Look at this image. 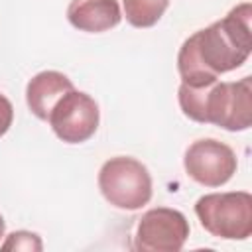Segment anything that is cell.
Instances as JSON below:
<instances>
[{"label": "cell", "instance_id": "5", "mask_svg": "<svg viewBox=\"0 0 252 252\" xmlns=\"http://www.w3.org/2000/svg\"><path fill=\"white\" fill-rule=\"evenodd\" d=\"M47 122L61 142L83 144L94 136L100 122V110L91 94L71 89L55 102Z\"/></svg>", "mask_w": 252, "mask_h": 252}, {"label": "cell", "instance_id": "10", "mask_svg": "<svg viewBox=\"0 0 252 252\" xmlns=\"http://www.w3.org/2000/svg\"><path fill=\"white\" fill-rule=\"evenodd\" d=\"M126 22L134 28H152L159 22L169 0H122Z\"/></svg>", "mask_w": 252, "mask_h": 252}, {"label": "cell", "instance_id": "6", "mask_svg": "<svg viewBox=\"0 0 252 252\" xmlns=\"http://www.w3.org/2000/svg\"><path fill=\"white\" fill-rule=\"evenodd\" d=\"M189 238V220L177 209L156 207L146 211L134 232L138 252H179Z\"/></svg>", "mask_w": 252, "mask_h": 252}, {"label": "cell", "instance_id": "3", "mask_svg": "<svg viewBox=\"0 0 252 252\" xmlns=\"http://www.w3.org/2000/svg\"><path fill=\"white\" fill-rule=\"evenodd\" d=\"M201 226L222 240H246L252 234V195L248 191L207 193L197 199Z\"/></svg>", "mask_w": 252, "mask_h": 252}, {"label": "cell", "instance_id": "2", "mask_svg": "<svg viewBox=\"0 0 252 252\" xmlns=\"http://www.w3.org/2000/svg\"><path fill=\"white\" fill-rule=\"evenodd\" d=\"M181 112L199 122L215 124L228 132L248 130L252 124V79L215 81L203 87L179 85Z\"/></svg>", "mask_w": 252, "mask_h": 252}, {"label": "cell", "instance_id": "9", "mask_svg": "<svg viewBox=\"0 0 252 252\" xmlns=\"http://www.w3.org/2000/svg\"><path fill=\"white\" fill-rule=\"evenodd\" d=\"M71 89L75 87L67 75L59 71H41L28 81V87H26L28 108L35 118L47 120L55 102Z\"/></svg>", "mask_w": 252, "mask_h": 252}, {"label": "cell", "instance_id": "4", "mask_svg": "<svg viewBox=\"0 0 252 252\" xmlns=\"http://www.w3.org/2000/svg\"><path fill=\"white\" fill-rule=\"evenodd\" d=\"M98 189L112 207L138 211L152 199V175L136 158L116 156L102 163L98 171Z\"/></svg>", "mask_w": 252, "mask_h": 252}, {"label": "cell", "instance_id": "11", "mask_svg": "<svg viewBox=\"0 0 252 252\" xmlns=\"http://www.w3.org/2000/svg\"><path fill=\"white\" fill-rule=\"evenodd\" d=\"M2 250H26V252H39L43 248L41 238L35 232L30 230H16L6 236V240L0 244Z\"/></svg>", "mask_w": 252, "mask_h": 252}, {"label": "cell", "instance_id": "12", "mask_svg": "<svg viewBox=\"0 0 252 252\" xmlns=\"http://www.w3.org/2000/svg\"><path fill=\"white\" fill-rule=\"evenodd\" d=\"M12 122H14V106L4 94H0V136H4L10 130Z\"/></svg>", "mask_w": 252, "mask_h": 252}, {"label": "cell", "instance_id": "13", "mask_svg": "<svg viewBox=\"0 0 252 252\" xmlns=\"http://www.w3.org/2000/svg\"><path fill=\"white\" fill-rule=\"evenodd\" d=\"M4 230H6V222H4V217L0 215V238L4 236Z\"/></svg>", "mask_w": 252, "mask_h": 252}, {"label": "cell", "instance_id": "1", "mask_svg": "<svg viewBox=\"0 0 252 252\" xmlns=\"http://www.w3.org/2000/svg\"><path fill=\"white\" fill-rule=\"evenodd\" d=\"M252 4H236L222 20L189 35L177 53V71L183 85L203 87L222 73L238 69L252 51Z\"/></svg>", "mask_w": 252, "mask_h": 252}, {"label": "cell", "instance_id": "7", "mask_svg": "<svg viewBox=\"0 0 252 252\" xmlns=\"http://www.w3.org/2000/svg\"><path fill=\"white\" fill-rule=\"evenodd\" d=\"M185 173L203 187H220L232 179L238 167L234 150L215 138L195 140L183 156Z\"/></svg>", "mask_w": 252, "mask_h": 252}, {"label": "cell", "instance_id": "8", "mask_svg": "<svg viewBox=\"0 0 252 252\" xmlns=\"http://www.w3.org/2000/svg\"><path fill=\"white\" fill-rule=\"evenodd\" d=\"M67 20L81 32L100 33L116 28L122 20V12L116 0H71Z\"/></svg>", "mask_w": 252, "mask_h": 252}]
</instances>
